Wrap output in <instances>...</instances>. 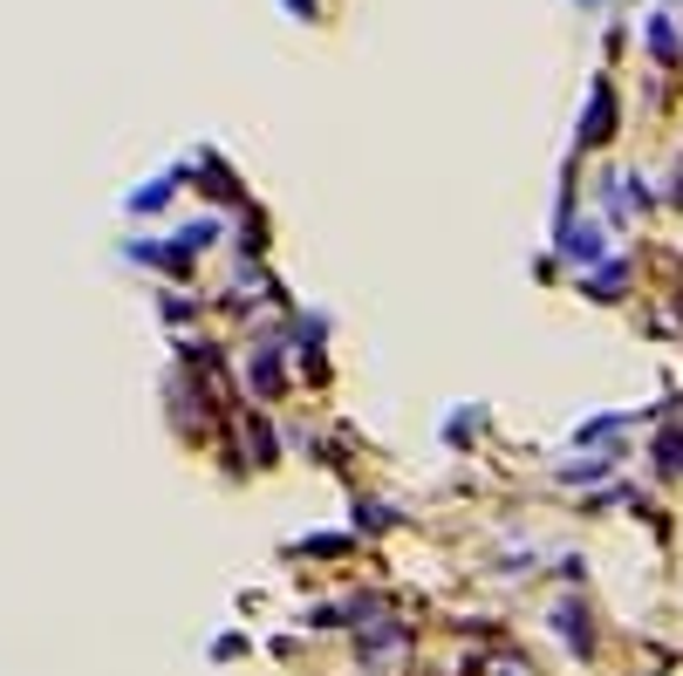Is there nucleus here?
Wrapping results in <instances>:
<instances>
[{
  "label": "nucleus",
  "instance_id": "f257e3e1",
  "mask_svg": "<svg viewBox=\"0 0 683 676\" xmlns=\"http://www.w3.org/2000/svg\"><path fill=\"white\" fill-rule=\"evenodd\" d=\"M553 635H568V649H575V656H588V649H594V635H588V615H581V602H560V609H553Z\"/></svg>",
  "mask_w": 683,
  "mask_h": 676
},
{
  "label": "nucleus",
  "instance_id": "f03ea898",
  "mask_svg": "<svg viewBox=\"0 0 683 676\" xmlns=\"http://www.w3.org/2000/svg\"><path fill=\"white\" fill-rule=\"evenodd\" d=\"M560 253H568L575 267H594V260H601V226H568V240H560Z\"/></svg>",
  "mask_w": 683,
  "mask_h": 676
},
{
  "label": "nucleus",
  "instance_id": "7ed1b4c3",
  "mask_svg": "<svg viewBox=\"0 0 683 676\" xmlns=\"http://www.w3.org/2000/svg\"><path fill=\"white\" fill-rule=\"evenodd\" d=\"M588 288H594V301H615V294L629 288V267H622V260H615V267H601V273H594Z\"/></svg>",
  "mask_w": 683,
  "mask_h": 676
}]
</instances>
